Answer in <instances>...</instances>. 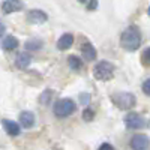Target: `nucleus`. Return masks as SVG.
I'll return each mask as SVG.
<instances>
[{
  "label": "nucleus",
  "mask_w": 150,
  "mask_h": 150,
  "mask_svg": "<svg viewBox=\"0 0 150 150\" xmlns=\"http://www.w3.org/2000/svg\"><path fill=\"white\" fill-rule=\"evenodd\" d=\"M120 45L126 51H135L141 45V32L137 26H129L125 29L120 36Z\"/></svg>",
  "instance_id": "nucleus-1"
},
{
  "label": "nucleus",
  "mask_w": 150,
  "mask_h": 150,
  "mask_svg": "<svg viewBox=\"0 0 150 150\" xmlns=\"http://www.w3.org/2000/svg\"><path fill=\"white\" fill-rule=\"evenodd\" d=\"M114 71H116V68L112 63H110L107 60H101V62H98L96 66L93 68V75L99 81H110L114 77Z\"/></svg>",
  "instance_id": "nucleus-2"
},
{
  "label": "nucleus",
  "mask_w": 150,
  "mask_h": 150,
  "mask_svg": "<svg viewBox=\"0 0 150 150\" xmlns=\"http://www.w3.org/2000/svg\"><path fill=\"white\" fill-rule=\"evenodd\" d=\"M75 102L72 101V99H68V98H63V99H59V101L54 104V114L60 119H63V117H68L71 114H74L75 112Z\"/></svg>",
  "instance_id": "nucleus-3"
},
{
  "label": "nucleus",
  "mask_w": 150,
  "mask_h": 150,
  "mask_svg": "<svg viewBox=\"0 0 150 150\" xmlns=\"http://www.w3.org/2000/svg\"><path fill=\"white\" fill-rule=\"evenodd\" d=\"M111 101L114 102L120 110H129L135 105L137 99L132 93H128V92H120V93H116L111 96Z\"/></svg>",
  "instance_id": "nucleus-4"
},
{
  "label": "nucleus",
  "mask_w": 150,
  "mask_h": 150,
  "mask_svg": "<svg viewBox=\"0 0 150 150\" xmlns=\"http://www.w3.org/2000/svg\"><path fill=\"white\" fill-rule=\"evenodd\" d=\"M125 125H126L128 129H143L146 126V120L138 112H129L125 117Z\"/></svg>",
  "instance_id": "nucleus-5"
},
{
  "label": "nucleus",
  "mask_w": 150,
  "mask_h": 150,
  "mask_svg": "<svg viewBox=\"0 0 150 150\" xmlns=\"http://www.w3.org/2000/svg\"><path fill=\"white\" fill-rule=\"evenodd\" d=\"M149 146H150L149 137L144 135V134H137L131 140V149L132 150H149Z\"/></svg>",
  "instance_id": "nucleus-6"
},
{
  "label": "nucleus",
  "mask_w": 150,
  "mask_h": 150,
  "mask_svg": "<svg viewBox=\"0 0 150 150\" xmlns=\"http://www.w3.org/2000/svg\"><path fill=\"white\" fill-rule=\"evenodd\" d=\"M48 20V15L41 9H33L27 14V21L30 24H44Z\"/></svg>",
  "instance_id": "nucleus-7"
},
{
  "label": "nucleus",
  "mask_w": 150,
  "mask_h": 150,
  "mask_svg": "<svg viewBox=\"0 0 150 150\" xmlns=\"http://www.w3.org/2000/svg\"><path fill=\"white\" fill-rule=\"evenodd\" d=\"M24 8V3L21 0H5L2 3V11L5 14H12V12H18Z\"/></svg>",
  "instance_id": "nucleus-8"
},
{
  "label": "nucleus",
  "mask_w": 150,
  "mask_h": 150,
  "mask_svg": "<svg viewBox=\"0 0 150 150\" xmlns=\"http://www.w3.org/2000/svg\"><path fill=\"white\" fill-rule=\"evenodd\" d=\"M81 54H83L84 60H87V62L95 60V59H96V56H98L96 48H95L90 42H84V44H83V47H81Z\"/></svg>",
  "instance_id": "nucleus-9"
},
{
  "label": "nucleus",
  "mask_w": 150,
  "mask_h": 150,
  "mask_svg": "<svg viewBox=\"0 0 150 150\" xmlns=\"http://www.w3.org/2000/svg\"><path fill=\"white\" fill-rule=\"evenodd\" d=\"M2 126L6 131V134H9L12 137L20 135V125L17 122H14V120H8V119L2 120Z\"/></svg>",
  "instance_id": "nucleus-10"
},
{
  "label": "nucleus",
  "mask_w": 150,
  "mask_h": 150,
  "mask_svg": "<svg viewBox=\"0 0 150 150\" xmlns=\"http://www.w3.org/2000/svg\"><path fill=\"white\" fill-rule=\"evenodd\" d=\"M74 45V36L71 33H65V35H62L59 38V41H57V48L62 50V51H65V50L71 48Z\"/></svg>",
  "instance_id": "nucleus-11"
},
{
  "label": "nucleus",
  "mask_w": 150,
  "mask_h": 150,
  "mask_svg": "<svg viewBox=\"0 0 150 150\" xmlns=\"http://www.w3.org/2000/svg\"><path fill=\"white\" fill-rule=\"evenodd\" d=\"M20 123L23 128H32L35 125V114L32 111H23L20 114Z\"/></svg>",
  "instance_id": "nucleus-12"
},
{
  "label": "nucleus",
  "mask_w": 150,
  "mask_h": 150,
  "mask_svg": "<svg viewBox=\"0 0 150 150\" xmlns=\"http://www.w3.org/2000/svg\"><path fill=\"white\" fill-rule=\"evenodd\" d=\"M30 62H32L30 54L24 51V53H20V54L17 56V59H15V65H17V68H20V69H26V68H29Z\"/></svg>",
  "instance_id": "nucleus-13"
},
{
  "label": "nucleus",
  "mask_w": 150,
  "mask_h": 150,
  "mask_svg": "<svg viewBox=\"0 0 150 150\" xmlns=\"http://www.w3.org/2000/svg\"><path fill=\"white\" fill-rule=\"evenodd\" d=\"M18 47V39L15 36H6L3 42H2V48L3 50H8V51H11V50H15Z\"/></svg>",
  "instance_id": "nucleus-14"
},
{
  "label": "nucleus",
  "mask_w": 150,
  "mask_h": 150,
  "mask_svg": "<svg viewBox=\"0 0 150 150\" xmlns=\"http://www.w3.org/2000/svg\"><path fill=\"white\" fill-rule=\"evenodd\" d=\"M68 65H69V68H71L72 71H75V72H78V71L83 69V62H81L80 57H77V56H69Z\"/></svg>",
  "instance_id": "nucleus-15"
},
{
  "label": "nucleus",
  "mask_w": 150,
  "mask_h": 150,
  "mask_svg": "<svg viewBox=\"0 0 150 150\" xmlns=\"http://www.w3.org/2000/svg\"><path fill=\"white\" fill-rule=\"evenodd\" d=\"M41 45H42L41 41H29V42L26 44V48H27V50H39Z\"/></svg>",
  "instance_id": "nucleus-16"
},
{
  "label": "nucleus",
  "mask_w": 150,
  "mask_h": 150,
  "mask_svg": "<svg viewBox=\"0 0 150 150\" xmlns=\"http://www.w3.org/2000/svg\"><path fill=\"white\" fill-rule=\"evenodd\" d=\"M51 96H53L51 90H45V92L41 95V102H42V104H48L50 99H51Z\"/></svg>",
  "instance_id": "nucleus-17"
},
{
  "label": "nucleus",
  "mask_w": 150,
  "mask_h": 150,
  "mask_svg": "<svg viewBox=\"0 0 150 150\" xmlns=\"http://www.w3.org/2000/svg\"><path fill=\"white\" fill-rule=\"evenodd\" d=\"M143 62H144L146 65L150 66V48L144 50V53H143Z\"/></svg>",
  "instance_id": "nucleus-18"
},
{
  "label": "nucleus",
  "mask_w": 150,
  "mask_h": 150,
  "mask_svg": "<svg viewBox=\"0 0 150 150\" xmlns=\"http://www.w3.org/2000/svg\"><path fill=\"white\" fill-rule=\"evenodd\" d=\"M143 92H144L147 96H150V78L143 83Z\"/></svg>",
  "instance_id": "nucleus-19"
},
{
  "label": "nucleus",
  "mask_w": 150,
  "mask_h": 150,
  "mask_svg": "<svg viewBox=\"0 0 150 150\" xmlns=\"http://www.w3.org/2000/svg\"><path fill=\"white\" fill-rule=\"evenodd\" d=\"M98 8V0H87V9L95 11Z\"/></svg>",
  "instance_id": "nucleus-20"
},
{
  "label": "nucleus",
  "mask_w": 150,
  "mask_h": 150,
  "mask_svg": "<svg viewBox=\"0 0 150 150\" xmlns=\"http://www.w3.org/2000/svg\"><path fill=\"white\" fill-rule=\"evenodd\" d=\"M83 117H84V120H86V122H89V120H92V119H93V112H92L90 110H84Z\"/></svg>",
  "instance_id": "nucleus-21"
},
{
  "label": "nucleus",
  "mask_w": 150,
  "mask_h": 150,
  "mask_svg": "<svg viewBox=\"0 0 150 150\" xmlns=\"http://www.w3.org/2000/svg\"><path fill=\"white\" fill-rule=\"evenodd\" d=\"M98 150H114V147H112L111 144H108V143H104V144L99 146V149H98Z\"/></svg>",
  "instance_id": "nucleus-22"
},
{
  "label": "nucleus",
  "mask_w": 150,
  "mask_h": 150,
  "mask_svg": "<svg viewBox=\"0 0 150 150\" xmlns=\"http://www.w3.org/2000/svg\"><path fill=\"white\" fill-rule=\"evenodd\" d=\"M5 30H6V29H5V24H3L2 21H0V38H2V36H3V33H5Z\"/></svg>",
  "instance_id": "nucleus-23"
},
{
  "label": "nucleus",
  "mask_w": 150,
  "mask_h": 150,
  "mask_svg": "<svg viewBox=\"0 0 150 150\" xmlns=\"http://www.w3.org/2000/svg\"><path fill=\"white\" fill-rule=\"evenodd\" d=\"M80 3H87V0H78Z\"/></svg>",
  "instance_id": "nucleus-24"
},
{
  "label": "nucleus",
  "mask_w": 150,
  "mask_h": 150,
  "mask_svg": "<svg viewBox=\"0 0 150 150\" xmlns=\"http://www.w3.org/2000/svg\"><path fill=\"white\" fill-rule=\"evenodd\" d=\"M147 14H149V17H150V6H149V9H147Z\"/></svg>",
  "instance_id": "nucleus-25"
}]
</instances>
